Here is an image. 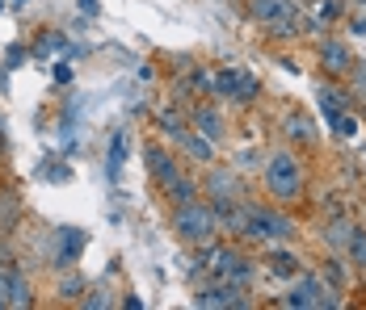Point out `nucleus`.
<instances>
[{"mask_svg": "<svg viewBox=\"0 0 366 310\" xmlns=\"http://www.w3.org/2000/svg\"><path fill=\"white\" fill-rule=\"evenodd\" d=\"M169 227H173V235H177L182 243H189V247H207V243L215 239V231H219L215 210H211V202H202V197L173 206Z\"/></svg>", "mask_w": 366, "mask_h": 310, "instance_id": "f257e3e1", "label": "nucleus"}, {"mask_svg": "<svg viewBox=\"0 0 366 310\" xmlns=\"http://www.w3.org/2000/svg\"><path fill=\"white\" fill-rule=\"evenodd\" d=\"M265 189L274 202H295L303 197V160L295 151H274L265 160Z\"/></svg>", "mask_w": 366, "mask_h": 310, "instance_id": "f03ea898", "label": "nucleus"}, {"mask_svg": "<svg viewBox=\"0 0 366 310\" xmlns=\"http://www.w3.org/2000/svg\"><path fill=\"white\" fill-rule=\"evenodd\" d=\"M240 235L253 243H287L295 239V222L282 214V210H269V206H244V227Z\"/></svg>", "mask_w": 366, "mask_h": 310, "instance_id": "7ed1b4c3", "label": "nucleus"}, {"mask_svg": "<svg viewBox=\"0 0 366 310\" xmlns=\"http://www.w3.org/2000/svg\"><path fill=\"white\" fill-rule=\"evenodd\" d=\"M282 306H303V310H329V306H341V289H332L325 277H299L291 285V294L282 298Z\"/></svg>", "mask_w": 366, "mask_h": 310, "instance_id": "20e7f679", "label": "nucleus"}, {"mask_svg": "<svg viewBox=\"0 0 366 310\" xmlns=\"http://www.w3.org/2000/svg\"><path fill=\"white\" fill-rule=\"evenodd\" d=\"M207 264H211V277L215 281H232V285H249L253 281V260L236 247H211L207 243Z\"/></svg>", "mask_w": 366, "mask_h": 310, "instance_id": "39448f33", "label": "nucleus"}, {"mask_svg": "<svg viewBox=\"0 0 366 310\" xmlns=\"http://www.w3.org/2000/svg\"><path fill=\"white\" fill-rule=\"evenodd\" d=\"M249 13L261 26H274L278 34H295V26H299V13L291 0H249Z\"/></svg>", "mask_w": 366, "mask_h": 310, "instance_id": "423d86ee", "label": "nucleus"}, {"mask_svg": "<svg viewBox=\"0 0 366 310\" xmlns=\"http://www.w3.org/2000/svg\"><path fill=\"white\" fill-rule=\"evenodd\" d=\"M211 93L223 97V101H253L257 97V80L249 71H236V68H219L211 76Z\"/></svg>", "mask_w": 366, "mask_h": 310, "instance_id": "0eeeda50", "label": "nucleus"}, {"mask_svg": "<svg viewBox=\"0 0 366 310\" xmlns=\"http://www.w3.org/2000/svg\"><path fill=\"white\" fill-rule=\"evenodd\" d=\"M34 302V285L17 264H0V306H30Z\"/></svg>", "mask_w": 366, "mask_h": 310, "instance_id": "6e6552de", "label": "nucleus"}, {"mask_svg": "<svg viewBox=\"0 0 366 310\" xmlns=\"http://www.w3.org/2000/svg\"><path fill=\"white\" fill-rule=\"evenodd\" d=\"M194 302L207 310H227V306H249L244 298V285H232V281H215V285H202L194 294Z\"/></svg>", "mask_w": 366, "mask_h": 310, "instance_id": "1a4fd4ad", "label": "nucleus"}, {"mask_svg": "<svg viewBox=\"0 0 366 310\" xmlns=\"http://www.w3.org/2000/svg\"><path fill=\"white\" fill-rule=\"evenodd\" d=\"M144 164H147V176H152V185L156 189H164L173 176L182 172V164H177V155L169 151V147H160V143H147L144 151Z\"/></svg>", "mask_w": 366, "mask_h": 310, "instance_id": "9d476101", "label": "nucleus"}, {"mask_svg": "<svg viewBox=\"0 0 366 310\" xmlns=\"http://www.w3.org/2000/svg\"><path fill=\"white\" fill-rule=\"evenodd\" d=\"M173 143H177V151L189 155L194 164H202V168H207V164H215V143H211V138H202L194 126H182V130L173 135Z\"/></svg>", "mask_w": 366, "mask_h": 310, "instance_id": "9b49d317", "label": "nucleus"}, {"mask_svg": "<svg viewBox=\"0 0 366 310\" xmlns=\"http://www.w3.org/2000/svg\"><path fill=\"white\" fill-rule=\"evenodd\" d=\"M207 193H211V206H232V202L240 197L236 168H211V176H207Z\"/></svg>", "mask_w": 366, "mask_h": 310, "instance_id": "f8f14e48", "label": "nucleus"}, {"mask_svg": "<svg viewBox=\"0 0 366 310\" xmlns=\"http://www.w3.org/2000/svg\"><path fill=\"white\" fill-rule=\"evenodd\" d=\"M320 68L329 71V76H350L358 63H354V55H350V46H345V42L325 38V42H320Z\"/></svg>", "mask_w": 366, "mask_h": 310, "instance_id": "ddd939ff", "label": "nucleus"}, {"mask_svg": "<svg viewBox=\"0 0 366 310\" xmlns=\"http://www.w3.org/2000/svg\"><path fill=\"white\" fill-rule=\"evenodd\" d=\"M189 126L198 130L202 138H211L215 147H219L223 138H227V126H223V113L215 109V105H198L194 109V118H189Z\"/></svg>", "mask_w": 366, "mask_h": 310, "instance_id": "4468645a", "label": "nucleus"}, {"mask_svg": "<svg viewBox=\"0 0 366 310\" xmlns=\"http://www.w3.org/2000/svg\"><path fill=\"white\" fill-rule=\"evenodd\" d=\"M84 231L80 227H59V243H55V264L59 269H72L76 260H80V252H84Z\"/></svg>", "mask_w": 366, "mask_h": 310, "instance_id": "2eb2a0df", "label": "nucleus"}, {"mask_svg": "<svg viewBox=\"0 0 366 310\" xmlns=\"http://www.w3.org/2000/svg\"><path fill=\"white\" fill-rule=\"evenodd\" d=\"M127 155H131V135H127V126H118V130L110 135V151H106V176H110V180L122 176Z\"/></svg>", "mask_w": 366, "mask_h": 310, "instance_id": "dca6fc26", "label": "nucleus"}, {"mask_svg": "<svg viewBox=\"0 0 366 310\" xmlns=\"http://www.w3.org/2000/svg\"><path fill=\"white\" fill-rule=\"evenodd\" d=\"M198 193H202V185H198L194 176H185V172H177L173 180H169V185H164V197H169L173 206H182V202H194Z\"/></svg>", "mask_w": 366, "mask_h": 310, "instance_id": "f3484780", "label": "nucleus"}, {"mask_svg": "<svg viewBox=\"0 0 366 310\" xmlns=\"http://www.w3.org/2000/svg\"><path fill=\"white\" fill-rule=\"evenodd\" d=\"M287 138H291V143H316V122L295 109L291 118H287Z\"/></svg>", "mask_w": 366, "mask_h": 310, "instance_id": "a211bd4d", "label": "nucleus"}, {"mask_svg": "<svg viewBox=\"0 0 366 310\" xmlns=\"http://www.w3.org/2000/svg\"><path fill=\"white\" fill-rule=\"evenodd\" d=\"M354 231H358V222H350V218H332L329 227H325V239H329V247H341V252H345V243L354 239Z\"/></svg>", "mask_w": 366, "mask_h": 310, "instance_id": "6ab92c4d", "label": "nucleus"}, {"mask_svg": "<svg viewBox=\"0 0 366 310\" xmlns=\"http://www.w3.org/2000/svg\"><path fill=\"white\" fill-rule=\"evenodd\" d=\"M299 256H291V252H282L278 243H274V252H269V273L274 277H299Z\"/></svg>", "mask_w": 366, "mask_h": 310, "instance_id": "aec40b11", "label": "nucleus"}, {"mask_svg": "<svg viewBox=\"0 0 366 310\" xmlns=\"http://www.w3.org/2000/svg\"><path fill=\"white\" fill-rule=\"evenodd\" d=\"M345 260H350L354 269H362V273H366V231H362V227L354 231V239L345 243Z\"/></svg>", "mask_w": 366, "mask_h": 310, "instance_id": "412c9836", "label": "nucleus"}, {"mask_svg": "<svg viewBox=\"0 0 366 310\" xmlns=\"http://www.w3.org/2000/svg\"><path fill=\"white\" fill-rule=\"evenodd\" d=\"M320 105H325L329 122H337V118L345 113V93H341V88H320Z\"/></svg>", "mask_w": 366, "mask_h": 310, "instance_id": "4be33fe9", "label": "nucleus"}, {"mask_svg": "<svg viewBox=\"0 0 366 310\" xmlns=\"http://www.w3.org/2000/svg\"><path fill=\"white\" fill-rule=\"evenodd\" d=\"M156 126H160V135H164V138H173L185 122H182V113H177V109H160V113H156Z\"/></svg>", "mask_w": 366, "mask_h": 310, "instance_id": "5701e85b", "label": "nucleus"}, {"mask_svg": "<svg viewBox=\"0 0 366 310\" xmlns=\"http://www.w3.org/2000/svg\"><path fill=\"white\" fill-rule=\"evenodd\" d=\"M325 281H329L332 289H345V285H350V277H345V269L337 264V256H332L329 264H325Z\"/></svg>", "mask_w": 366, "mask_h": 310, "instance_id": "b1692460", "label": "nucleus"}, {"mask_svg": "<svg viewBox=\"0 0 366 310\" xmlns=\"http://www.w3.org/2000/svg\"><path fill=\"white\" fill-rule=\"evenodd\" d=\"M185 88H194V93H211V71H202V68H194L189 71V80H185Z\"/></svg>", "mask_w": 366, "mask_h": 310, "instance_id": "393cba45", "label": "nucleus"}, {"mask_svg": "<svg viewBox=\"0 0 366 310\" xmlns=\"http://www.w3.org/2000/svg\"><path fill=\"white\" fill-rule=\"evenodd\" d=\"M80 289H84V277H64V281H59V298H64V302H68V298H80Z\"/></svg>", "mask_w": 366, "mask_h": 310, "instance_id": "a878e982", "label": "nucleus"}, {"mask_svg": "<svg viewBox=\"0 0 366 310\" xmlns=\"http://www.w3.org/2000/svg\"><path fill=\"white\" fill-rule=\"evenodd\" d=\"M332 126H337V135H341V138H354V135H358V118H350V113H341Z\"/></svg>", "mask_w": 366, "mask_h": 310, "instance_id": "bb28decb", "label": "nucleus"}, {"mask_svg": "<svg viewBox=\"0 0 366 310\" xmlns=\"http://www.w3.org/2000/svg\"><path fill=\"white\" fill-rule=\"evenodd\" d=\"M4 63H9V68H21V63H26V46H21V42H13V46H9V55H4Z\"/></svg>", "mask_w": 366, "mask_h": 310, "instance_id": "cd10ccee", "label": "nucleus"}, {"mask_svg": "<svg viewBox=\"0 0 366 310\" xmlns=\"http://www.w3.org/2000/svg\"><path fill=\"white\" fill-rule=\"evenodd\" d=\"M55 80H59V84H72V68H68V63H59V68H55Z\"/></svg>", "mask_w": 366, "mask_h": 310, "instance_id": "c85d7f7f", "label": "nucleus"}, {"mask_svg": "<svg viewBox=\"0 0 366 310\" xmlns=\"http://www.w3.org/2000/svg\"><path fill=\"white\" fill-rule=\"evenodd\" d=\"M84 306H89V310H97V306H110V298H106V289H102V298H89Z\"/></svg>", "mask_w": 366, "mask_h": 310, "instance_id": "c756f323", "label": "nucleus"}, {"mask_svg": "<svg viewBox=\"0 0 366 310\" xmlns=\"http://www.w3.org/2000/svg\"><path fill=\"white\" fill-rule=\"evenodd\" d=\"M350 34H366V17H354L350 21Z\"/></svg>", "mask_w": 366, "mask_h": 310, "instance_id": "7c9ffc66", "label": "nucleus"}, {"mask_svg": "<svg viewBox=\"0 0 366 310\" xmlns=\"http://www.w3.org/2000/svg\"><path fill=\"white\" fill-rule=\"evenodd\" d=\"M80 9H84V13H97V0H80Z\"/></svg>", "mask_w": 366, "mask_h": 310, "instance_id": "2f4dec72", "label": "nucleus"}, {"mask_svg": "<svg viewBox=\"0 0 366 310\" xmlns=\"http://www.w3.org/2000/svg\"><path fill=\"white\" fill-rule=\"evenodd\" d=\"M0 147H4V118H0Z\"/></svg>", "mask_w": 366, "mask_h": 310, "instance_id": "473e14b6", "label": "nucleus"}, {"mask_svg": "<svg viewBox=\"0 0 366 310\" xmlns=\"http://www.w3.org/2000/svg\"><path fill=\"white\" fill-rule=\"evenodd\" d=\"M0 9H4V0H0Z\"/></svg>", "mask_w": 366, "mask_h": 310, "instance_id": "72a5a7b5", "label": "nucleus"}, {"mask_svg": "<svg viewBox=\"0 0 366 310\" xmlns=\"http://www.w3.org/2000/svg\"><path fill=\"white\" fill-rule=\"evenodd\" d=\"M358 4H366V0H358Z\"/></svg>", "mask_w": 366, "mask_h": 310, "instance_id": "f704fd0d", "label": "nucleus"}]
</instances>
